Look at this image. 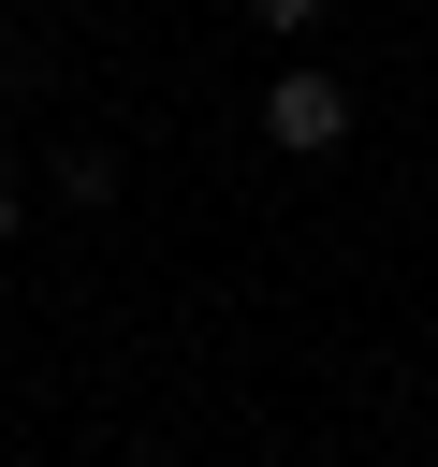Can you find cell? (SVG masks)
Segmentation results:
<instances>
[{
    "mask_svg": "<svg viewBox=\"0 0 438 467\" xmlns=\"http://www.w3.org/2000/svg\"><path fill=\"white\" fill-rule=\"evenodd\" d=\"M0 248H15V175H0Z\"/></svg>",
    "mask_w": 438,
    "mask_h": 467,
    "instance_id": "cell-4",
    "label": "cell"
},
{
    "mask_svg": "<svg viewBox=\"0 0 438 467\" xmlns=\"http://www.w3.org/2000/svg\"><path fill=\"white\" fill-rule=\"evenodd\" d=\"M248 15H263V29H307V15H321V0H248Z\"/></svg>",
    "mask_w": 438,
    "mask_h": 467,
    "instance_id": "cell-2",
    "label": "cell"
},
{
    "mask_svg": "<svg viewBox=\"0 0 438 467\" xmlns=\"http://www.w3.org/2000/svg\"><path fill=\"white\" fill-rule=\"evenodd\" d=\"M0 88H29V44H15V29H0Z\"/></svg>",
    "mask_w": 438,
    "mask_h": 467,
    "instance_id": "cell-3",
    "label": "cell"
},
{
    "mask_svg": "<svg viewBox=\"0 0 438 467\" xmlns=\"http://www.w3.org/2000/svg\"><path fill=\"white\" fill-rule=\"evenodd\" d=\"M263 146H292V161L350 146V88H336V73H277V88H263Z\"/></svg>",
    "mask_w": 438,
    "mask_h": 467,
    "instance_id": "cell-1",
    "label": "cell"
}]
</instances>
